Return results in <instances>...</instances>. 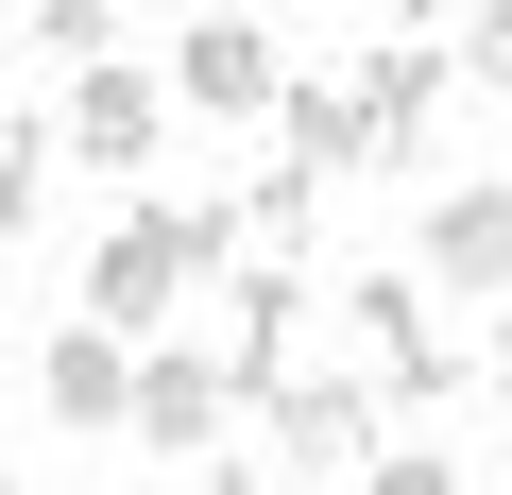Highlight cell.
I'll return each instance as SVG.
<instances>
[{
	"instance_id": "7a4b0ae2",
	"label": "cell",
	"mask_w": 512,
	"mask_h": 495,
	"mask_svg": "<svg viewBox=\"0 0 512 495\" xmlns=\"http://www.w3.org/2000/svg\"><path fill=\"white\" fill-rule=\"evenodd\" d=\"M256 427H274V461H291V478H359V461L393 444V410H376V376H359V359H342V376H325V359H291L274 393H256Z\"/></svg>"
},
{
	"instance_id": "277c9868",
	"label": "cell",
	"mask_w": 512,
	"mask_h": 495,
	"mask_svg": "<svg viewBox=\"0 0 512 495\" xmlns=\"http://www.w3.org/2000/svg\"><path fill=\"white\" fill-rule=\"evenodd\" d=\"M171 103H188V120H274V103H291L274 18H188V35H171Z\"/></svg>"
},
{
	"instance_id": "7c38bea8",
	"label": "cell",
	"mask_w": 512,
	"mask_h": 495,
	"mask_svg": "<svg viewBox=\"0 0 512 495\" xmlns=\"http://www.w3.org/2000/svg\"><path fill=\"white\" fill-rule=\"evenodd\" d=\"M52 205V120H18V103H0V239H18Z\"/></svg>"
},
{
	"instance_id": "ac0fdd59",
	"label": "cell",
	"mask_w": 512,
	"mask_h": 495,
	"mask_svg": "<svg viewBox=\"0 0 512 495\" xmlns=\"http://www.w3.org/2000/svg\"><path fill=\"white\" fill-rule=\"evenodd\" d=\"M393 35H444V0H393Z\"/></svg>"
},
{
	"instance_id": "ba28073f",
	"label": "cell",
	"mask_w": 512,
	"mask_h": 495,
	"mask_svg": "<svg viewBox=\"0 0 512 495\" xmlns=\"http://www.w3.org/2000/svg\"><path fill=\"white\" fill-rule=\"evenodd\" d=\"M222 410H239V393H222V359H205V342H137V410H120V444L205 461V444H222Z\"/></svg>"
},
{
	"instance_id": "ffe728a7",
	"label": "cell",
	"mask_w": 512,
	"mask_h": 495,
	"mask_svg": "<svg viewBox=\"0 0 512 495\" xmlns=\"http://www.w3.org/2000/svg\"><path fill=\"white\" fill-rule=\"evenodd\" d=\"M0 495H18V478H0Z\"/></svg>"
},
{
	"instance_id": "5bb4252c",
	"label": "cell",
	"mask_w": 512,
	"mask_h": 495,
	"mask_svg": "<svg viewBox=\"0 0 512 495\" xmlns=\"http://www.w3.org/2000/svg\"><path fill=\"white\" fill-rule=\"evenodd\" d=\"M359 495H461V461H427V444H376V461H359Z\"/></svg>"
},
{
	"instance_id": "2e32d148",
	"label": "cell",
	"mask_w": 512,
	"mask_h": 495,
	"mask_svg": "<svg viewBox=\"0 0 512 495\" xmlns=\"http://www.w3.org/2000/svg\"><path fill=\"white\" fill-rule=\"evenodd\" d=\"M478 393H495V410H512V308H495V342H478Z\"/></svg>"
},
{
	"instance_id": "6da1fadb",
	"label": "cell",
	"mask_w": 512,
	"mask_h": 495,
	"mask_svg": "<svg viewBox=\"0 0 512 495\" xmlns=\"http://www.w3.org/2000/svg\"><path fill=\"white\" fill-rule=\"evenodd\" d=\"M342 342H359L376 410H461V393H478V359L444 342V291H427V274H342Z\"/></svg>"
},
{
	"instance_id": "3957f363",
	"label": "cell",
	"mask_w": 512,
	"mask_h": 495,
	"mask_svg": "<svg viewBox=\"0 0 512 495\" xmlns=\"http://www.w3.org/2000/svg\"><path fill=\"white\" fill-rule=\"evenodd\" d=\"M308 308H325V291H308L291 257H239V274H222V325H205V359H222V393H239V410H256V393L308 359Z\"/></svg>"
},
{
	"instance_id": "8992f818",
	"label": "cell",
	"mask_w": 512,
	"mask_h": 495,
	"mask_svg": "<svg viewBox=\"0 0 512 495\" xmlns=\"http://www.w3.org/2000/svg\"><path fill=\"white\" fill-rule=\"evenodd\" d=\"M154 137H171V86H154V69H120V52H86V69H69L52 154H69V171H154Z\"/></svg>"
},
{
	"instance_id": "5b68a950",
	"label": "cell",
	"mask_w": 512,
	"mask_h": 495,
	"mask_svg": "<svg viewBox=\"0 0 512 495\" xmlns=\"http://www.w3.org/2000/svg\"><path fill=\"white\" fill-rule=\"evenodd\" d=\"M444 86H461V52H444V35H376V52H359L376 171H427V154H444Z\"/></svg>"
},
{
	"instance_id": "9a60e30c",
	"label": "cell",
	"mask_w": 512,
	"mask_h": 495,
	"mask_svg": "<svg viewBox=\"0 0 512 495\" xmlns=\"http://www.w3.org/2000/svg\"><path fill=\"white\" fill-rule=\"evenodd\" d=\"M461 69H478V86L512 103V0H478V18H461Z\"/></svg>"
},
{
	"instance_id": "30bf717a",
	"label": "cell",
	"mask_w": 512,
	"mask_h": 495,
	"mask_svg": "<svg viewBox=\"0 0 512 495\" xmlns=\"http://www.w3.org/2000/svg\"><path fill=\"white\" fill-rule=\"evenodd\" d=\"M35 410H52V427H120V410H137V342H120V325H52Z\"/></svg>"
},
{
	"instance_id": "4fadbf2b",
	"label": "cell",
	"mask_w": 512,
	"mask_h": 495,
	"mask_svg": "<svg viewBox=\"0 0 512 495\" xmlns=\"http://www.w3.org/2000/svg\"><path fill=\"white\" fill-rule=\"evenodd\" d=\"M120 18H137V0H35V35H52V52H69V69H86V52H103V35H120Z\"/></svg>"
},
{
	"instance_id": "e0dca14e",
	"label": "cell",
	"mask_w": 512,
	"mask_h": 495,
	"mask_svg": "<svg viewBox=\"0 0 512 495\" xmlns=\"http://www.w3.org/2000/svg\"><path fill=\"white\" fill-rule=\"evenodd\" d=\"M205 495H274V478H256V461H205Z\"/></svg>"
},
{
	"instance_id": "8fae6325",
	"label": "cell",
	"mask_w": 512,
	"mask_h": 495,
	"mask_svg": "<svg viewBox=\"0 0 512 495\" xmlns=\"http://www.w3.org/2000/svg\"><path fill=\"white\" fill-rule=\"evenodd\" d=\"M308 222H325V171H291V154H274V171L239 188V257H291V274H308Z\"/></svg>"
},
{
	"instance_id": "9c48e42d",
	"label": "cell",
	"mask_w": 512,
	"mask_h": 495,
	"mask_svg": "<svg viewBox=\"0 0 512 495\" xmlns=\"http://www.w3.org/2000/svg\"><path fill=\"white\" fill-rule=\"evenodd\" d=\"M274 154H291V171H325V188H359V171H376L359 69H291V103H274Z\"/></svg>"
},
{
	"instance_id": "d6986e66",
	"label": "cell",
	"mask_w": 512,
	"mask_h": 495,
	"mask_svg": "<svg viewBox=\"0 0 512 495\" xmlns=\"http://www.w3.org/2000/svg\"><path fill=\"white\" fill-rule=\"evenodd\" d=\"M0 274H18V239H0Z\"/></svg>"
},
{
	"instance_id": "52a82bcc",
	"label": "cell",
	"mask_w": 512,
	"mask_h": 495,
	"mask_svg": "<svg viewBox=\"0 0 512 495\" xmlns=\"http://www.w3.org/2000/svg\"><path fill=\"white\" fill-rule=\"evenodd\" d=\"M410 274L427 291H478V308H512V188L478 171V188H427V222H410Z\"/></svg>"
}]
</instances>
